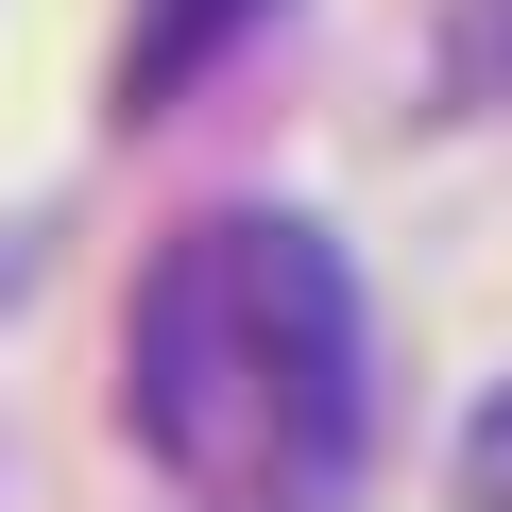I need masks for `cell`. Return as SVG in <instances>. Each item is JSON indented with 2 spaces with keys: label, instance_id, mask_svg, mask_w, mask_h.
Returning <instances> with one entry per match:
<instances>
[{
  "label": "cell",
  "instance_id": "1",
  "mask_svg": "<svg viewBox=\"0 0 512 512\" xmlns=\"http://www.w3.org/2000/svg\"><path fill=\"white\" fill-rule=\"evenodd\" d=\"M120 410L171 495L205 512H342L359 478V274L291 205H205L154 239Z\"/></svg>",
  "mask_w": 512,
  "mask_h": 512
},
{
  "label": "cell",
  "instance_id": "2",
  "mask_svg": "<svg viewBox=\"0 0 512 512\" xmlns=\"http://www.w3.org/2000/svg\"><path fill=\"white\" fill-rule=\"evenodd\" d=\"M239 18H274V0H154V18H137V52H120V103L154 120V103H171V86H188V69H205Z\"/></svg>",
  "mask_w": 512,
  "mask_h": 512
},
{
  "label": "cell",
  "instance_id": "3",
  "mask_svg": "<svg viewBox=\"0 0 512 512\" xmlns=\"http://www.w3.org/2000/svg\"><path fill=\"white\" fill-rule=\"evenodd\" d=\"M461 512H512V393H478L461 427Z\"/></svg>",
  "mask_w": 512,
  "mask_h": 512
}]
</instances>
